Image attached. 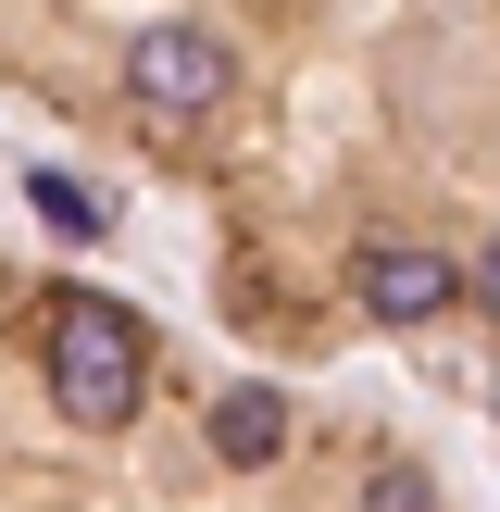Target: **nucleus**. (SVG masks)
Segmentation results:
<instances>
[{
	"label": "nucleus",
	"mask_w": 500,
	"mask_h": 512,
	"mask_svg": "<svg viewBox=\"0 0 500 512\" xmlns=\"http://www.w3.org/2000/svg\"><path fill=\"white\" fill-rule=\"evenodd\" d=\"M138 388H150L138 313H125V300H100V288L50 300V413H75V425H100V438H113V425L138 413Z\"/></svg>",
	"instance_id": "obj_1"
},
{
	"label": "nucleus",
	"mask_w": 500,
	"mask_h": 512,
	"mask_svg": "<svg viewBox=\"0 0 500 512\" xmlns=\"http://www.w3.org/2000/svg\"><path fill=\"white\" fill-rule=\"evenodd\" d=\"M225 88H238V50L213 25H138L125 38V100L138 113H225Z\"/></svg>",
	"instance_id": "obj_2"
},
{
	"label": "nucleus",
	"mask_w": 500,
	"mask_h": 512,
	"mask_svg": "<svg viewBox=\"0 0 500 512\" xmlns=\"http://www.w3.org/2000/svg\"><path fill=\"white\" fill-rule=\"evenodd\" d=\"M350 288H363L375 325H438L475 300V275L450 263V250H413V238H363V263H350Z\"/></svg>",
	"instance_id": "obj_3"
},
{
	"label": "nucleus",
	"mask_w": 500,
	"mask_h": 512,
	"mask_svg": "<svg viewBox=\"0 0 500 512\" xmlns=\"http://www.w3.org/2000/svg\"><path fill=\"white\" fill-rule=\"evenodd\" d=\"M288 450V400L275 388H225L213 400V463H275Z\"/></svg>",
	"instance_id": "obj_4"
},
{
	"label": "nucleus",
	"mask_w": 500,
	"mask_h": 512,
	"mask_svg": "<svg viewBox=\"0 0 500 512\" xmlns=\"http://www.w3.org/2000/svg\"><path fill=\"white\" fill-rule=\"evenodd\" d=\"M25 200H38V225H50V238H113V213H100V188H88V175H25Z\"/></svg>",
	"instance_id": "obj_5"
},
{
	"label": "nucleus",
	"mask_w": 500,
	"mask_h": 512,
	"mask_svg": "<svg viewBox=\"0 0 500 512\" xmlns=\"http://www.w3.org/2000/svg\"><path fill=\"white\" fill-rule=\"evenodd\" d=\"M363 512H438V475H425V463H375L363 475Z\"/></svg>",
	"instance_id": "obj_6"
}]
</instances>
